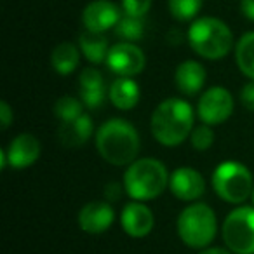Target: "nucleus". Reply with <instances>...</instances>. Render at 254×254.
Instances as JSON below:
<instances>
[{
    "mask_svg": "<svg viewBox=\"0 0 254 254\" xmlns=\"http://www.w3.org/2000/svg\"><path fill=\"white\" fill-rule=\"evenodd\" d=\"M191 127L193 110L183 99H166L152 115V134L164 146L181 145L191 134Z\"/></svg>",
    "mask_w": 254,
    "mask_h": 254,
    "instance_id": "f257e3e1",
    "label": "nucleus"
},
{
    "mask_svg": "<svg viewBox=\"0 0 254 254\" xmlns=\"http://www.w3.org/2000/svg\"><path fill=\"white\" fill-rule=\"evenodd\" d=\"M96 148L106 162L126 166L132 162L139 152V136L131 122L112 119L99 127L96 134Z\"/></svg>",
    "mask_w": 254,
    "mask_h": 254,
    "instance_id": "f03ea898",
    "label": "nucleus"
},
{
    "mask_svg": "<svg viewBox=\"0 0 254 254\" xmlns=\"http://www.w3.org/2000/svg\"><path fill=\"white\" fill-rule=\"evenodd\" d=\"M169 178L167 169L160 160L139 159L126 171L124 185L129 197L134 200H152L166 190Z\"/></svg>",
    "mask_w": 254,
    "mask_h": 254,
    "instance_id": "7ed1b4c3",
    "label": "nucleus"
},
{
    "mask_svg": "<svg viewBox=\"0 0 254 254\" xmlns=\"http://www.w3.org/2000/svg\"><path fill=\"white\" fill-rule=\"evenodd\" d=\"M190 47L205 60H221L233 46L230 28L216 18H200L188 30Z\"/></svg>",
    "mask_w": 254,
    "mask_h": 254,
    "instance_id": "20e7f679",
    "label": "nucleus"
},
{
    "mask_svg": "<svg viewBox=\"0 0 254 254\" xmlns=\"http://www.w3.org/2000/svg\"><path fill=\"white\" fill-rule=\"evenodd\" d=\"M216 223L214 211L207 204H191L185 209L178 218V233L180 239L190 247L209 246L216 235Z\"/></svg>",
    "mask_w": 254,
    "mask_h": 254,
    "instance_id": "39448f33",
    "label": "nucleus"
},
{
    "mask_svg": "<svg viewBox=\"0 0 254 254\" xmlns=\"http://www.w3.org/2000/svg\"><path fill=\"white\" fill-rule=\"evenodd\" d=\"M212 188L223 200L230 204H242L254 191L253 174L240 162L228 160L216 167L212 174Z\"/></svg>",
    "mask_w": 254,
    "mask_h": 254,
    "instance_id": "423d86ee",
    "label": "nucleus"
},
{
    "mask_svg": "<svg viewBox=\"0 0 254 254\" xmlns=\"http://www.w3.org/2000/svg\"><path fill=\"white\" fill-rule=\"evenodd\" d=\"M223 240L233 254H254V207H239L226 216Z\"/></svg>",
    "mask_w": 254,
    "mask_h": 254,
    "instance_id": "0eeeda50",
    "label": "nucleus"
},
{
    "mask_svg": "<svg viewBox=\"0 0 254 254\" xmlns=\"http://www.w3.org/2000/svg\"><path fill=\"white\" fill-rule=\"evenodd\" d=\"M232 112L233 98L223 87H211L198 99L197 113L205 126H216V124L225 122L232 115Z\"/></svg>",
    "mask_w": 254,
    "mask_h": 254,
    "instance_id": "6e6552de",
    "label": "nucleus"
},
{
    "mask_svg": "<svg viewBox=\"0 0 254 254\" xmlns=\"http://www.w3.org/2000/svg\"><path fill=\"white\" fill-rule=\"evenodd\" d=\"M108 68L119 77H132L145 68V54L134 44H117L110 49L106 58Z\"/></svg>",
    "mask_w": 254,
    "mask_h": 254,
    "instance_id": "1a4fd4ad",
    "label": "nucleus"
},
{
    "mask_svg": "<svg viewBox=\"0 0 254 254\" xmlns=\"http://www.w3.org/2000/svg\"><path fill=\"white\" fill-rule=\"evenodd\" d=\"M120 11L110 0H94L82 12V23L89 32L105 33L120 21Z\"/></svg>",
    "mask_w": 254,
    "mask_h": 254,
    "instance_id": "9d476101",
    "label": "nucleus"
},
{
    "mask_svg": "<svg viewBox=\"0 0 254 254\" xmlns=\"http://www.w3.org/2000/svg\"><path fill=\"white\" fill-rule=\"evenodd\" d=\"M169 187L180 200H197L204 195L205 181L200 173L191 167H180L171 176Z\"/></svg>",
    "mask_w": 254,
    "mask_h": 254,
    "instance_id": "9b49d317",
    "label": "nucleus"
},
{
    "mask_svg": "<svg viewBox=\"0 0 254 254\" xmlns=\"http://www.w3.org/2000/svg\"><path fill=\"white\" fill-rule=\"evenodd\" d=\"M120 223L122 228L127 235L134 237V239H141L146 237L153 228V214L146 205H143L141 202H131L127 204L120 216Z\"/></svg>",
    "mask_w": 254,
    "mask_h": 254,
    "instance_id": "f8f14e48",
    "label": "nucleus"
},
{
    "mask_svg": "<svg viewBox=\"0 0 254 254\" xmlns=\"http://www.w3.org/2000/svg\"><path fill=\"white\" fill-rule=\"evenodd\" d=\"M7 164L14 169H25L32 166L40 155V143L32 134H19L9 145L7 152Z\"/></svg>",
    "mask_w": 254,
    "mask_h": 254,
    "instance_id": "ddd939ff",
    "label": "nucleus"
},
{
    "mask_svg": "<svg viewBox=\"0 0 254 254\" xmlns=\"http://www.w3.org/2000/svg\"><path fill=\"white\" fill-rule=\"evenodd\" d=\"M113 221V209L106 202H89L78 212V226L87 233H101Z\"/></svg>",
    "mask_w": 254,
    "mask_h": 254,
    "instance_id": "4468645a",
    "label": "nucleus"
},
{
    "mask_svg": "<svg viewBox=\"0 0 254 254\" xmlns=\"http://www.w3.org/2000/svg\"><path fill=\"white\" fill-rule=\"evenodd\" d=\"M78 84H80V101L91 110L99 108L105 101V82L101 73L94 68H85L78 77Z\"/></svg>",
    "mask_w": 254,
    "mask_h": 254,
    "instance_id": "2eb2a0df",
    "label": "nucleus"
},
{
    "mask_svg": "<svg viewBox=\"0 0 254 254\" xmlns=\"http://www.w3.org/2000/svg\"><path fill=\"white\" fill-rule=\"evenodd\" d=\"M176 87L180 89L183 94L193 96L204 87L205 84V70L200 63L197 61H185L176 68Z\"/></svg>",
    "mask_w": 254,
    "mask_h": 254,
    "instance_id": "dca6fc26",
    "label": "nucleus"
},
{
    "mask_svg": "<svg viewBox=\"0 0 254 254\" xmlns=\"http://www.w3.org/2000/svg\"><path fill=\"white\" fill-rule=\"evenodd\" d=\"M92 134V120L89 115L82 113L78 119L63 122L58 131V138L64 146H80L91 138Z\"/></svg>",
    "mask_w": 254,
    "mask_h": 254,
    "instance_id": "f3484780",
    "label": "nucleus"
},
{
    "mask_svg": "<svg viewBox=\"0 0 254 254\" xmlns=\"http://www.w3.org/2000/svg\"><path fill=\"white\" fill-rule=\"evenodd\" d=\"M110 99L119 110H131L139 101V87L131 77H119L110 87Z\"/></svg>",
    "mask_w": 254,
    "mask_h": 254,
    "instance_id": "a211bd4d",
    "label": "nucleus"
},
{
    "mask_svg": "<svg viewBox=\"0 0 254 254\" xmlns=\"http://www.w3.org/2000/svg\"><path fill=\"white\" fill-rule=\"evenodd\" d=\"M78 44H80L82 53L85 54L91 63H103L108 58V40L103 33H94L85 30L80 37H78Z\"/></svg>",
    "mask_w": 254,
    "mask_h": 254,
    "instance_id": "6ab92c4d",
    "label": "nucleus"
},
{
    "mask_svg": "<svg viewBox=\"0 0 254 254\" xmlns=\"http://www.w3.org/2000/svg\"><path fill=\"white\" fill-rule=\"evenodd\" d=\"M78 60H80L78 49L70 42H61L51 56L53 68L60 75H70L71 71H75V68L78 66Z\"/></svg>",
    "mask_w": 254,
    "mask_h": 254,
    "instance_id": "aec40b11",
    "label": "nucleus"
},
{
    "mask_svg": "<svg viewBox=\"0 0 254 254\" xmlns=\"http://www.w3.org/2000/svg\"><path fill=\"white\" fill-rule=\"evenodd\" d=\"M235 60L240 71L254 80V32L246 33L237 44Z\"/></svg>",
    "mask_w": 254,
    "mask_h": 254,
    "instance_id": "412c9836",
    "label": "nucleus"
},
{
    "mask_svg": "<svg viewBox=\"0 0 254 254\" xmlns=\"http://www.w3.org/2000/svg\"><path fill=\"white\" fill-rule=\"evenodd\" d=\"M145 33V21L143 18H132L124 14L117 23V35L126 40H139Z\"/></svg>",
    "mask_w": 254,
    "mask_h": 254,
    "instance_id": "4be33fe9",
    "label": "nucleus"
},
{
    "mask_svg": "<svg viewBox=\"0 0 254 254\" xmlns=\"http://www.w3.org/2000/svg\"><path fill=\"white\" fill-rule=\"evenodd\" d=\"M202 0H169V11L178 21H190L198 14Z\"/></svg>",
    "mask_w": 254,
    "mask_h": 254,
    "instance_id": "5701e85b",
    "label": "nucleus"
},
{
    "mask_svg": "<svg viewBox=\"0 0 254 254\" xmlns=\"http://www.w3.org/2000/svg\"><path fill=\"white\" fill-rule=\"evenodd\" d=\"M82 105L84 103L78 101V99L63 96L54 105V113H56L58 119H61V122H70V120H75L82 115Z\"/></svg>",
    "mask_w": 254,
    "mask_h": 254,
    "instance_id": "b1692460",
    "label": "nucleus"
},
{
    "mask_svg": "<svg viewBox=\"0 0 254 254\" xmlns=\"http://www.w3.org/2000/svg\"><path fill=\"white\" fill-rule=\"evenodd\" d=\"M190 138L193 148L204 152V150L211 148L212 143H214V132H212V129L209 126H198L191 131Z\"/></svg>",
    "mask_w": 254,
    "mask_h": 254,
    "instance_id": "393cba45",
    "label": "nucleus"
},
{
    "mask_svg": "<svg viewBox=\"0 0 254 254\" xmlns=\"http://www.w3.org/2000/svg\"><path fill=\"white\" fill-rule=\"evenodd\" d=\"M152 7V0H122V11L126 16L145 18Z\"/></svg>",
    "mask_w": 254,
    "mask_h": 254,
    "instance_id": "a878e982",
    "label": "nucleus"
},
{
    "mask_svg": "<svg viewBox=\"0 0 254 254\" xmlns=\"http://www.w3.org/2000/svg\"><path fill=\"white\" fill-rule=\"evenodd\" d=\"M240 101L249 112H254V80L246 84L240 91Z\"/></svg>",
    "mask_w": 254,
    "mask_h": 254,
    "instance_id": "bb28decb",
    "label": "nucleus"
},
{
    "mask_svg": "<svg viewBox=\"0 0 254 254\" xmlns=\"http://www.w3.org/2000/svg\"><path fill=\"white\" fill-rule=\"evenodd\" d=\"M0 120H2V129H7L12 122V110L5 101L0 103Z\"/></svg>",
    "mask_w": 254,
    "mask_h": 254,
    "instance_id": "cd10ccee",
    "label": "nucleus"
},
{
    "mask_svg": "<svg viewBox=\"0 0 254 254\" xmlns=\"http://www.w3.org/2000/svg\"><path fill=\"white\" fill-rule=\"evenodd\" d=\"M240 9H242V14L247 19L254 21V0H242L240 2Z\"/></svg>",
    "mask_w": 254,
    "mask_h": 254,
    "instance_id": "c85d7f7f",
    "label": "nucleus"
},
{
    "mask_svg": "<svg viewBox=\"0 0 254 254\" xmlns=\"http://www.w3.org/2000/svg\"><path fill=\"white\" fill-rule=\"evenodd\" d=\"M105 197L110 200H117L120 197V187L117 183H108L105 188Z\"/></svg>",
    "mask_w": 254,
    "mask_h": 254,
    "instance_id": "c756f323",
    "label": "nucleus"
},
{
    "mask_svg": "<svg viewBox=\"0 0 254 254\" xmlns=\"http://www.w3.org/2000/svg\"><path fill=\"white\" fill-rule=\"evenodd\" d=\"M198 254H232V251L219 249V247H211V249H204L202 253H198Z\"/></svg>",
    "mask_w": 254,
    "mask_h": 254,
    "instance_id": "7c9ffc66",
    "label": "nucleus"
},
{
    "mask_svg": "<svg viewBox=\"0 0 254 254\" xmlns=\"http://www.w3.org/2000/svg\"><path fill=\"white\" fill-rule=\"evenodd\" d=\"M253 200H254V191H253Z\"/></svg>",
    "mask_w": 254,
    "mask_h": 254,
    "instance_id": "2f4dec72",
    "label": "nucleus"
}]
</instances>
